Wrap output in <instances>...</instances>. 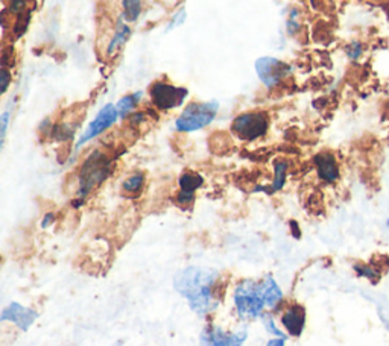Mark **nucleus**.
<instances>
[{"mask_svg":"<svg viewBox=\"0 0 389 346\" xmlns=\"http://www.w3.org/2000/svg\"><path fill=\"white\" fill-rule=\"evenodd\" d=\"M218 281L219 272L215 269L189 266L175 275L173 287L186 299L190 310L207 316L219 307Z\"/></svg>","mask_w":389,"mask_h":346,"instance_id":"nucleus-1","label":"nucleus"},{"mask_svg":"<svg viewBox=\"0 0 389 346\" xmlns=\"http://www.w3.org/2000/svg\"><path fill=\"white\" fill-rule=\"evenodd\" d=\"M233 302H234V309L238 311L240 319L253 320L257 318H262L266 305L262 295L260 281H254V280L240 281L234 289Z\"/></svg>","mask_w":389,"mask_h":346,"instance_id":"nucleus-2","label":"nucleus"},{"mask_svg":"<svg viewBox=\"0 0 389 346\" xmlns=\"http://www.w3.org/2000/svg\"><path fill=\"white\" fill-rule=\"evenodd\" d=\"M110 175V158L101 151H95L90 153L78 175L79 187L78 196L81 199L86 198L91 190L101 186V184L108 178Z\"/></svg>","mask_w":389,"mask_h":346,"instance_id":"nucleus-3","label":"nucleus"},{"mask_svg":"<svg viewBox=\"0 0 389 346\" xmlns=\"http://www.w3.org/2000/svg\"><path fill=\"white\" fill-rule=\"evenodd\" d=\"M219 111V102H192L189 104L175 120V128L180 133H195L215 120Z\"/></svg>","mask_w":389,"mask_h":346,"instance_id":"nucleus-4","label":"nucleus"},{"mask_svg":"<svg viewBox=\"0 0 389 346\" xmlns=\"http://www.w3.org/2000/svg\"><path fill=\"white\" fill-rule=\"evenodd\" d=\"M269 117L260 111H251L239 114L234 119L231 131L243 142H254L268 133Z\"/></svg>","mask_w":389,"mask_h":346,"instance_id":"nucleus-5","label":"nucleus"},{"mask_svg":"<svg viewBox=\"0 0 389 346\" xmlns=\"http://www.w3.org/2000/svg\"><path fill=\"white\" fill-rule=\"evenodd\" d=\"M151 102L157 110L169 111L178 108L186 101L187 90L182 87H175L172 84L155 82L149 90Z\"/></svg>","mask_w":389,"mask_h":346,"instance_id":"nucleus-6","label":"nucleus"},{"mask_svg":"<svg viewBox=\"0 0 389 346\" xmlns=\"http://www.w3.org/2000/svg\"><path fill=\"white\" fill-rule=\"evenodd\" d=\"M256 72L258 78L268 88L277 87L287 75H291L292 68L283 61L272 57H262L256 61Z\"/></svg>","mask_w":389,"mask_h":346,"instance_id":"nucleus-7","label":"nucleus"},{"mask_svg":"<svg viewBox=\"0 0 389 346\" xmlns=\"http://www.w3.org/2000/svg\"><path fill=\"white\" fill-rule=\"evenodd\" d=\"M117 119H119V113H117L116 105L106 104L104 108L97 113L96 117L90 122L87 129L84 131L82 135L79 137L78 143H76V151L81 149L82 146L88 143L90 140H93V138L104 134L106 129H110L114 123L117 122Z\"/></svg>","mask_w":389,"mask_h":346,"instance_id":"nucleus-8","label":"nucleus"},{"mask_svg":"<svg viewBox=\"0 0 389 346\" xmlns=\"http://www.w3.org/2000/svg\"><path fill=\"white\" fill-rule=\"evenodd\" d=\"M247 339V331L227 333L216 325L205 327L201 333V343L204 346H243Z\"/></svg>","mask_w":389,"mask_h":346,"instance_id":"nucleus-9","label":"nucleus"},{"mask_svg":"<svg viewBox=\"0 0 389 346\" xmlns=\"http://www.w3.org/2000/svg\"><path fill=\"white\" fill-rule=\"evenodd\" d=\"M37 318H38L37 310L29 309V307H25L19 302H11L10 305L5 307L2 310V314H0V320L12 322V324L19 329H21V331H28Z\"/></svg>","mask_w":389,"mask_h":346,"instance_id":"nucleus-10","label":"nucleus"},{"mask_svg":"<svg viewBox=\"0 0 389 346\" xmlns=\"http://www.w3.org/2000/svg\"><path fill=\"white\" fill-rule=\"evenodd\" d=\"M306 309L301 304H289L280 316L281 325L291 337H300L306 328Z\"/></svg>","mask_w":389,"mask_h":346,"instance_id":"nucleus-11","label":"nucleus"},{"mask_svg":"<svg viewBox=\"0 0 389 346\" xmlns=\"http://www.w3.org/2000/svg\"><path fill=\"white\" fill-rule=\"evenodd\" d=\"M315 167L316 173L319 176V180H323L324 182H336L339 180V164L336 158H334L333 153L330 152H319L315 157Z\"/></svg>","mask_w":389,"mask_h":346,"instance_id":"nucleus-12","label":"nucleus"},{"mask_svg":"<svg viewBox=\"0 0 389 346\" xmlns=\"http://www.w3.org/2000/svg\"><path fill=\"white\" fill-rule=\"evenodd\" d=\"M204 184L201 175L195 172H184L180 176V191L177 201L180 205H189L195 201V193Z\"/></svg>","mask_w":389,"mask_h":346,"instance_id":"nucleus-13","label":"nucleus"},{"mask_svg":"<svg viewBox=\"0 0 389 346\" xmlns=\"http://www.w3.org/2000/svg\"><path fill=\"white\" fill-rule=\"evenodd\" d=\"M260 289L266 309L277 310L280 304L283 302V291H281L278 282L274 280L272 275H266L260 281Z\"/></svg>","mask_w":389,"mask_h":346,"instance_id":"nucleus-14","label":"nucleus"},{"mask_svg":"<svg viewBox=\"0 0 389 346\" xmlns=\"http://www.w3.org/2000/svg\"><path fill=\"white\" fill-rule=\"evenodd\" d=\"M129 37H131V28H129L128 23H125L124 19L119 17L116 29H114V32L111 35V40L108 44H106L105 49L106 58H113L116 55V53L124 48L125 43L129 40Z\"/></svg>","mask_w":389,"mask_h":346,"instance_id":"nucleus-15","label":"nucleus"},{"mask_svg":"<svg viewBox=\"0 0 389 346\" xmlns=\"http://www.w3.org/2000/svg\"><path fill=\"white\" fill-rule=\"evenodd\" d=\"M142 91H137V93L133 95H126L120 99V101L116 104V108L119 113V119H126L128 115H131L135 110V106L139 105V102L142 101Z\"/></svg>","mask_w":389,"mask_h":346,"instance_id":"nucleus-16","label":"nucleus"},{"mask_svg":"<svg viewBox=\"0 0 389 346\" xmlns=\"http://www.w3.org/2000/svg\"><path fill=\"white\" fill-rule=\"evenodd\" d=\"M122 15L126 23H135L142 14V0H122Z\"/></svg>","mask_w":389,"mask_h":346,"instance_id":"nucleus-17","label":"nucleus"},{"mask_svg":"<svg viewBox=\"0 0 389 346\" xmlns=\"http://www.w3.org/2000/svg\"><path fill=\"white\" fill-rule=\"evenodd\" d=\"M143 186H144V175L137 172V173L129 175L128 178L124 181V184H122V190H124L128 195H137L139 191H142Z\"/></svg>","mask_w":389,"mask_h":346,"instance_id":"nucleus-18","label":"nucleus"},{"mask_svg":"<svg viewBox=\"0 0 389 346\" xmlns=\"http://www.w3.org/2000/svg\"><path fill=\"white\" fill-rule=\"evenodd\" d=\"M286 172H287V163L285 160H278L276 163V175H274V181L269 193H274V191L283 189L286 182Z\"/></svg>","mask_w":389,"mask_h":346,"instance_id":"nucleus-19","label":"nucleus"},{"mask_svg":"<svg viewBox=\"0 0 389 346\" xmlns=\"http://www.w3.org/2000/svg\"><path fill=\"white\" fill-rule=\"evenodd\" d=\"M262 322H263V327L266 329V333L272 334L274 337H280V339H287V336L277 327V322L274 320V318L271 316V313H263L262 314Z\"/></svg>","mask_w":389,"mask_h":346,"instance_id":"nucleus-20","label":"nucleus"},{"mask_svg":"<svg viewBox=\"0 0 389 346\" xmlns=\"http://www.w3.org/2000/svg\"><path fill=\"white\" fill-rule=\"evenodd\" d=\"M354 271L357 275L363 276V278H367L371 282H377L380 280V273L370 265H354Z\"/></svg>","mask_w":389,"mask_h":346,"instance_id":"nucleus-21","label":"nucleus"},{"mask_svg":"<svg viewBox=\"0 0 389 346\" xmlns=\"http://www.w3.org/2000/svg\"><path fill=\"white\" fill-rule=\"evenodd\" d=\"M184 20H186V10H184V8H182V10H180L177 14L173 15L172 20L169 21V26H167L166 30H172V29H175V28L181 26L182 23H184Z\"/></svg>","mask_w":389,"mask_h":346,"instance_id":"nucleus-22","label":"nucleus"},{"mask_svg":"<svg viewBox=\"0 0 389 346\" xmlns=\"http://www.w3.org/2000/svg\"><path fill=\"white\" fill-rule=\"evenodd\" d=\"M361 52H362V48H361L359 43H353L352 46H348V48H347L348 57L352 58V59H357V58H359Z\"/></svg>","mask_w":389,"mask_h":346,"instance_id":"nucleus-23","label":"nucleus"},{"mask_svg":"<svg viewBox=\"0 0 389 346\" xmlns=\"http://www.w3.org/2000/svg\"><path fill=\"white\" fill-rule=\"evenodd\" d=\"M10 117H11V111L6 110L2 114V144H3L5 137H6V129H8V123H10Z\"/></svg>","mask_w":389,"mask_h":346,"instance_id":"nucleus-24","label":"nucleus"},{"mask_svg":"<svg viewBox=\"0 0 389 346\" xmlns=\"http://www.w3.org/2000/svg\"><path fill=\"white\" fill-rule=\"evenodd\" d=\"M10 82H11V75H10V72H8L6 68L3 67V68H2V93H5L8 86H10Z\"/></svg>","mask_w":389,"mask_h":346,"instance_id":"nucleus-25","label":"nucleus"},{"mask_svg":"<svg viewBox=\"0 0 389 346\" xmlns=\"http://www.w3.org/2000/svg\"><path fill=\"white\" fill-rule=\"evenodd\" d=\"M8 2L11 3V12H17V11H21L23 8H25L26 5V0H8Z\"/></svg>","mask_w":389,"mask_h":346,"instance_id":"nucleus-26","label":"nucleus"},{"mask_svg":"<svg viewBox=\"0 0 389 346\" xmlns=\"http://www.w3.org/2000/svg\"><path fill=\"white\" fill-rule=\"evenodd\" d=\"M266 346H286V339H280V337H274V339L268 340Z\"/></svg>","mask_w":389,"mask_h":346,"instance_id":"nucleus-27","label":"nucleus"},{"mask_svg":"<svg viewBox=\"0 0 389 346\" xmlns=\"http://www.w3.org/2000/svg\"><path fill=\"white\" fill-rule=\"evenodd\" d=\"M53 222V213H49V214H46L44 216V219H43V222H41V227L43 228H46L48 225H50Z\"/></svg>","mask_w":389,"mask_h":346,"instance_id":"nucleus-28","label":"nucleus"}]
</instances>
